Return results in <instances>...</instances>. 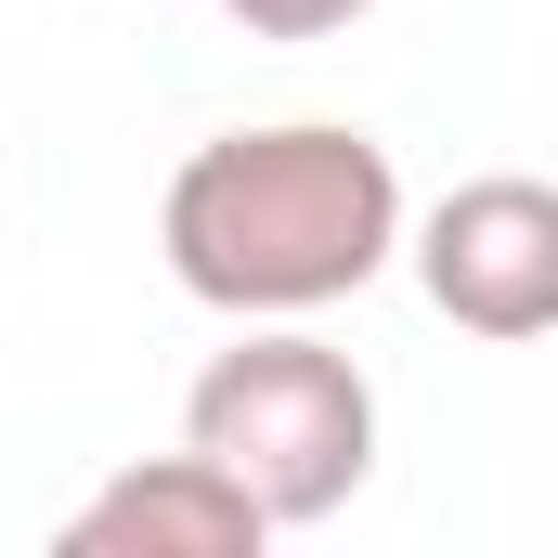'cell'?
<instances>
[{
	"label": "cell",
	"instance_id": "cell-4",
	"mask_svg": "<svg viewBox=\"0 0 558 558\" xmlns=\"http://www.w3.org/2000/svg\"><path fill=\"white\" fill-rule=\"evenodd\" d=\"M52 546H65V558H260V546H274V520H260V507L182 441V454L118 468L105 494H78Z\"/></svg>",
	"mask_w": 558,
	"mask_h": 558
},
{
	"label": "cell",
	"instance_id": "cell-5",
	"mask_svg": "<svg viewBox=\"0 0 558 558\" xmlns=\"http://www.w3.org/2000/svg\"><path fill=\"white\" fill-rule=\"evenodd\" d=\"M247 39H338V26H364L377 0H221Z\"/></svg>",
	"mask_w": 558,
	"mask_h": 558
},
{
	"label": "cell",
	"instance_id": "cell-1",
	"mask_svg": "<svg viewBox=\"0 0 558 558\" xmlns=\"http://www.w3.org/2000/svg\"><path fill=\"white\" fill-rule=\"evenodd\" d=\"M169 286L234 325H312L403 260V169L351 118H274V131L195 143L156 195Z\"/></svg>",
	"mask_w": 558,
	"mask_h": 558
},
{
	"label": "cell",
	"instance_id": "cell-3",
	"mask_svg": "<svg viewBox=\"0 0 558 558\" xmlns=\"http://www.w3.org/2000/svg\"><path fill=\"white\" fill-rule=\"evenodd\" d=\"M403 260H416L441 325H468V338H494V351L546 338L558 325V182H533V169L454 182L428 221L403 208Z\"/></svg>",
	"mask_w": 558,
	"mask_h": 558
},
{
	"label": "cell",
	"instance_id": "cell-2",
	"mask_svg": "<svg viewBox=\"0 0 558 558\" xmlns=\"http://www.w3.org/2000/svg\"><path fill=\"white\" fill-rule=\"evenodd\" d=\"M182 441L274 533H312L377 481V377L312 325H234V351H208L182 390Z\"/></svg>",
	"mask_w": 558,
	"mask_h": 558
}]
</instances>
